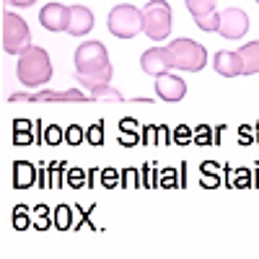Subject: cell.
Returning <instances> with one entry per match:
<instances>
[{
    "label": "cell",
    "instance_id": "cell-4",
    "mask_svg": "<svg viewBox=\"0 0 259 259\" xmlns=\"http://www.w3.org/2000/svg\"><path fill=\"white\" fill-rule=\"evenodd\" d=\"M143 34L153 41L171 36V6L166 0H148L143 6Z\"/></svg>",
    "mask_w": 259,
    "mask_h": 259
},
{
    "label": "cell",
    "instance_id": "cell-3",
    "mask_svg": "<svg viewBox=\"0 0 259 259\" xmlns=\"http://www.w3.org/2000/svg\"><path fill=\"white\" fill-rule=\"evenodd\" d=\"M163 50H166L168 65L174 70L200 73L205 65H207V50L202 45H197V41H192V39H174Z\"/></svg>",
    "mask_w": 259,
    "mask_h": 259
},
{
    "label": "cell",
    "instance_id": "cell-17",
    "mask_svg": "<svg viewBox=\"0 0 259 259\" xmlns=\"http://www.w3.org/2000/svg\"><path fill=\"white\" fill-rule=\"evenodd\" d=\"M16 174H18V177H16V184H18V187H29V184H31V177H34V168H31L29 163H18V166H16Z\"/></svg>",
    "mask_w": 259,
    "mask_h": 259
},
{
    "label": "cell",
    "instance_id": "cell-13",
    "mask_svg": "<svg viewBox=\"0 0 259 259\" xmlns=\"http://www.w3.org/2000/svg\"><path fill=\"white\" fill-rule=\"evenodd\" d=\"M94 29V13L85 6H70V24H68V34L70 36H85Z\"/></svg>",
    "mask_w": 259,
    "mask_h": 259
},
{
    "label": "cell",
    "instance_id": "cell-16",
    "mask_svg": "<svg viewBox=\"0 0 259 259\" xmlns=\"http://www.w3.org/2000/svg\"><path fill=\"white\" fill-rule=\"evenodd\" d=\"M89 96H91V101H124V96H122L117 89H112L109 83L91 89V91H89Z\"/></svg>",
    "mask_w": 259,
    "mask_h": 259
},
{
    "label": "cell",
    "instance_id": "cell-15",
    "mask_svg": "<svg viewBox=\"0 0 259 259\" xmlns=\"http://www.w3.org/2000/svg\"><path fill=\"white\" fill-rule=\"evenodd\" d=\"M236 52L241 57V75H259V39L246 41V45Z\"/></svg>",
    "mask_w": 259,
    "mask_h": 259
},
{
    "label": "cell",
    "instance_id": "cell-11",
    "mask_svg": "<svg viewBox=\"0 0 259 259\" xmlns=\"http://www.w3.org/2000/svg\"><path fill=\"white\" fill-rule=\"evenodd\" d=\"M156 94L163 101H182L187 94V83H184V78H179L174 73H161L156 78Z\"/></svg>",
    "mask_w": 259,
    "mask_h": 259
},
{
    "label": "cell",
    "instance_id": "cell-12",
    "mask_svg": "<svg viewBox=\"0 0 259 259\" xmlns=\"http://www.w3.org/2000/svg\"><path fill=\"white\" fill-rule=\"evenodd\" d=\"M140 68H143V73L153 75V78H158L161 73H168L171 65H168V60H166V50H163V47H150V50H145V52L140 55Z\"/></svg>",
    "mask_w": 259,
    "mask_h": 259
},
{
    "label": "cell",
    "instance_id": "cell-6",
    "mask_svg": "<svg viewBox=\"0 0 259 259\" xmlns=\"http://www.w3.org/2000/svg\"><path fill=\"white\" fill-rule=\"evenodd\" d=\"M0 34H3V50L8 55H21L26 47H31V29L21 16L6 11L3 13V26H0Z\"/></svg>",
    "mask_w": 259,
    "mask_h": 259
},
{
    "label": "cell",
    "instance_id": "cell-2",
    "mask_svg": "<svg viewBox=\"0 0 259 259\" xmlns=\"http://www.w3.org/2000/svg\"><path fill=\"white\" fill-rule=\"evenodd\" d=\"M16 73H18V80L26 89H41V85H47L52 80V62H50L47 50H41L36 45L26 47L18 55Z\"/></svg>",
    "mask_w": 259,
    "mask_h": 259
},
{
    "label": "cell",
    "instance_id": "cell-9",
    "mask_svg": "<svg viewBox=\"0 0 259 259\" xmlns=\"http://www.w3.org/2000/svg\"><path fill=\"white\" fill-rule=\"evenodd\" d=\"M249 31V16L241 8H226L221 13V24H218V34L226 39H241Z\"/></svg>",
    "mask_w": 259,
    "mask_h": 259
},
{
    "label": "cell",
    "instance_id": "cell-14",
    "mask_svg": "<svg viewBox=\"0 0 259 259\" xmlns=\"http://www.w3.org/2000/svg\"><path fill=\"white\" fill-rule=\"evenodd\" d=\"M212 65H215V70H218L223 78H236V75H241V57H239V52H231V50L215 52Z\"/></svg>",
    "mask_w": 259,
    "mask_h": 259
},
{
    "label": "cell",
    "instance_id": "cell-8",
    "mask_svg": "<svg viewBox=\"0 0 259 259\" xmlns=\"http://www.w3.org/2000/svg\"><path fill=\"white\" fill-rule=\"evenodd\" d=\"M215 3H218V0H187V11L192 13L194 24L202 31H218L221 13L215 11Z\"/></svg>",
    "mask_w": 259,
    "mask_h": 259
},
{
    "label": "cell",
    "instance_id": "cell-18",
    "mask_svg": "<svg viewBox=\"0 0 259 259\" xmlns=\"http://www.w3.org/2000/svg\"><path fill=\"white\" fill-rule=\"evenodd\" d=\"M11 6H16V8H29V6H34L36 0H8Z\"/></svg>",
    "mask_w": 259,
    "mask_h": 259
},
{
    "label": "cell",
    "instance_id": "cell-5",
    "mask_svg": "<svg viewBox=\"0 0 259 259\" xmlns=\"http://www.w3.org/2000/svg\"><path fill=\"white\" fill-rule=\"evenodd\" d=\"M106 26H109L112 36L117 39H133L143 31V11L130 3H119L109 11Z\"/></svg>",
    "mask_w": 259,
    "mask_h": 259
},
{
    "label": "cell",
    "instance_id": "cell-1",
    "mask_svg": "<svg viewBox=\"0 0 259 259\" xmlns=\"http://www.w3.org/2000/svg\"><path fill=\"white\" fill-rule=\"evenodd\" d=\"M114 70L109 62V52L101 41H83L75 50V80L83 89H96L112 80Z\"/></svg>",
    "mask_w": 259,
    "mask_h": 259
},
{
    "label": "cell",
    "instance_id": "cell-19",
    "mask_svg": "<svg viewBox=\"0 0 259 259\" xmlns=\"http://www.w3.org/2000/svg\"><path fill=\"white\" fill-rule=\"evenodd\" d=\"M256 3H259V0H256Z\"/></svg>",
    "mask_w": 259,
    "mask_h": 259
},
{
    "label": "cell",
    "instance_id": "cell-7",
    "mask_svg": "<svg viewBox=\"0 0 259 259\" xmlns=\"http://www.w3.org/2000/svg\"><path fill=\"white\" fill-rule=\"evenodd\" d=\"M8 99L11 101H91V96L83 94L80 89H65V91H50V89L16 91Z\"/></svg>",
    "mask_w": 259,
    "mask_h": 259
},
{
    "label": "cell",
    "instance_id": "cell-10",
    "mask_svg": "<svg viewBox=\"0 0 259 259\" xmlns=\"http://www.w3.org/2000/svg\"><path fill=\"white\" fill-rule=\"evenodd\" d=\"M39 24L45 26L47 31H52V34L68 31V24H70V6L47 3L45 8L39 11Z\"/></svg>",
    "mask_w": 259,
    "mask_h": 259
}]
</instances>
